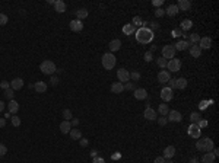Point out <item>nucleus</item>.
<instances>
[{"instance_id":"nucleus-32","label":"nucleus","mask_w":219,"mask_h":163,"mask_svg":"<svg viewBox=\"0 0 219 163\" xmlns=\"http://www.w3.org/2000/svg\"><path fill=\"white\" fill-rule=\"evenodd\" d=\"M86 16H88V10L85 9V7H82V9H79V10L76 12V18H78V20L85 19Z\"/></svg>"},{"instance_id":"nucleus-46","label":"nucleus","mask_w":219,"mask_h":163,"mask_svg":"<svg viewBox=\"0 0 219 163\" xmlns=\"http://www.w3.org/2000/svg\"><path fill=\"white\" fill-rule=\"evenodd\" d=\"M166 122H168V119H166L165 117H159V118H158V124H159L161 127H164V125H166Z\"/></svg>"},{"instance_id":"nucleus-29","label":"nucleus","mask_w":219,"mask_h":163,"mask_svg":"<svg viewBox=\"0 0 219 163\" xmlns=\"http://www.w3.org/2000/svg\"><path fill=\"white\" fill-rule=\"evenodd\" d=\"M187 87V79L180 77L175 79V89H186Z\"/></svg>"},{"instance_id":"nucleus-37","label":"nucleus","mask_w":219,"mask_h":163,"mask_svg":"<svg viewBox=\"0 0 219 163\" xmlns=\"http://www.w3.org/2000/svg\"><path fill=\"white\" fill-rule=\"evenodd\" d=\"M132 25L133 26H142L143 25V20H142V18L140 16H134L132 20Z\"/></svg>"},{"instance_id":"nucleus-50","label":"nucleus","mask_w":219,"mask_h":163,"mask_svg":"<svg viewBox=\"0 0 219 163\" xmlns=\"http://www.w3.org/2000/svg\"><path fill=\"white\" fill-rule=\"evenodd\" d=\"M130 79H133V80H139V79H140V73L139 72L130 73Z\"/></svg>"},{"instance_id":"nucleus-2","label":"nucleus","mask_w":219,"mask_h":163,"mask_svg":"<svg viewBox=\"0 0 219 163\" xmlns=\"http://www.w3.org/2000/svg\"><path fill=\"white\" fill-rule=\"evenodd\" d=\"M196 149L200 151H206V153H209V151H212L215 149V146H213V141L210 138H197V141H196Z\"/></svg>"},{"instance_id":"nucleus-25","label":"nucleus","mask_w":219,"mask_h":163,"mask_svg":"<svg viewBox=\"0 0 219 163\" xmlns=\"http://www.w3.org/2000/svg\"><path fill=\"white\" fill-rule=\"evenodd\" d=\"M111 92H113V93H121V92H124V85L120 83V82H115V83L111 85Z\"/></svg>"},{"instance_id":"nucleus-33","label":"nucleus","mask_w":219,"mask_h":163,"mask_svg":"<svg viewBox=\"0 0 219 163\" xmlns=\"http://www.w3.org/2000/svg\"><path fill=\"white\" fill-rule=\"evenodd\" d=\"M192 26H193L192 20H190V19H184L183 22H181V28H180V29H181V31H187V29H190Z\"/></svg>"},{"instance_id":"nucleus-23","label":"nucleus","mask_w":219,"mask_h":163,"mask_svg":"<svg viewBox=\"0 0 219 163\" xmlns=\"http://www.w3.org/2000/svg\"><path fill=\"white\" fill-rule=\"evenodd\" d=\"M108 47H110V51L111 52L119 51L120 48H121V41H120V39H113V41L108 44Z\"/></svg>"},{"instance_id":"nucleus-61","label":"nucleus","mask_w":219,"mask_h":163,"mask_svg":"<svg viewBox=\"0 0 219 163\" xmlns=\"http://www.w3.org/2000/svg\"><path fill=\"white\" fill-rule=\"evenodd\" d=\"M155 50H156V45H152V47H151V50H149V51H151V52H153Z\"/></svg>"},{"instance_id":"nucleus-39","label":"nucleus","mask_w":219,"mask_h":163,"mask_svg":"<svg viewBox=\"0 0 219 163\" xmlns=\"http://www.w3.org/2000/svg\"><path fill=\"white\" fill-rule=\"evenodd\" d=\"M13 89H12V87H9V89H6V90H5V96H6L7 99H9V101H12V99H13Z\"/></svg>"},{"instance_id":"nucleus-44","label":"nucleus","mask_w":219,"mask_h":163,"mask_svg":"<svg viewBox=\"0 0 219 163\" xmlns=\"http://www.w3.org/2000/svg\"><path fill=\"white\" fill-rule=\"evenodd\" d=\"M171 35H173L174 38H178V37H181V35H183V31H181V29H173Z\"/></svg>"},{"instance_id":"nucleus-56","label":"nucleus","mask_w":219,"mask_h":163,"mask_svg":"<svg viewBox=\"0 0 219 163\" xmlns=\"http://www.w3.org/2000/svg\"><path fill=\"white\" fill-rule=\"evenodd\" d=\"M80 146H82V147H86V146H88V140H86V138H82V140H80Z\"/></svg>"},{"instance_id":"nucleus-62","label":"nucleus","mask_w":219,"mask_h":163,"mask_svg":"<svg viewBox=\"0 0 219 163\" xmlns=\"http://www.w3.org/2000/svg\"><path fill=\"white\" fill-rule=\"evenodd\" d=\"M190 163H199V162H197V159H194V157H193L192 160H190Z\"/></svg>"},{"instance_id":"nucleus-47","label":"nucleus","mask_w":219,"mask_h":163,"mask_svg":"<svg viewBox=\"0 0 219 163\" xmlns=\"http://www.w3.org/2000/svg\"><path fill=\"white\" fill-rule=\"evenodd\" d=\"M6 153H7V147L5 146V144L0 143V156H5Z\"/></svg>"},{"instance_id":"nucleus-45","label":"nucleus","mask_w":219,"mask_h":163,"mask_svg":"<svg viewBox=\"0 0 219 163\" xmlns=\"http://www.w3.org/2000/svg\"><path fill=\"white\" fill-rule=\"evenodd\" d=\"M166 87H170L171 90H174V89H175V79H170V80H168V86H166Z\"/></svg>"},{"instance_id":"nucleus-17","label":"nucleus","mask_w":219,"mask_h":163,"mask_svg":"<svg viewBox=\"0 0 219 163\" xmlns=\"http://www.w3.org/2000/svg\"><path fill=\"white\" fill-rule=\"evenodd\" d=\"M10 87H12L13 90H19V89H22V87H24V80H22L20 77L13 79V80L10 82Z\"/></svg>"},{"instance_id":"nucleus-59","label":"nucleus","mask_w":219,"mask_h":163,"mask_svg":"<svg viewBox=\"0 0 219 163\" xmlns=\"http://www.w3.org/2000/svg\"><path fill=\"white\" fill-rule=\"evenodd\" d=\"M3 111H5V102L0 101V112H3Z\"/></svg>"},{"instance_id":"nucleus-5","label":"nucleus","mask_w":219,"mask_h":163,"mask_svg":"<svg viewBox=\"0 0 219 163\" xmlns=\"http://www.w3.org/2000/svg\"><path fill=\"white\" fill-rule=\"evenodd\" d=\"M166 69L170 70V72H180V69H181V61L178 58H171L168 60V63H166Z\"/></svg>"},{"instance_id":"nucleus-9","label":"nucleus","mask_w":219,"mask_h":163,"mask_svg":"<svg viewBox=\"0 0 219 163\" xmlns=\"http://www.w3.org/2000/svg\"><path fill=\"white\" fill-rule=\"evenodd\" d=\"M161 98L164 102H170L173 99V90L170 87H162L161 89Z\"/></svg>"},{"instance_id":"nucleus-3","label":"nucleus","mask_w":219,"mask_h":163,"mask_svg":"<svg viewBox=\"0 0 219 163\" xmlns=\"http://www.w3.org/2000/svg\"><path fill=\"white\" fill-rule=\"evenodd\" d=\"M40 70H41V73H44V74L53 76L54 73L57 72V67H56V64H54L53 61H50V60H44V61L40 64Z\"/></svg>"},{"instance_id":"nucleus-31","label":"nucleus","mask_w":219,"mask_h":163,"mask_svg":"<svg viewBox=\"0 0 219 163\" xmlns=\"http://www.w3.org/2000/svg\"><path fill=\"white\" fill-rule=\"evenodd\" d=\"M70 137H72L73 140H80V138H82V133H80V130H78V128H72V130H70Z\"/></svg>"},{"instance_id":"nucleus-15","label":"nucleus","mask_w":219,"mask_h":163,"mask_svg":"<svg viewBox=\"0 0 219 163\" xmlns=\"http://www.w3.org/2000/svg\"><path fill=\"white\" fill-rule=\"evenodd\" d=\"M177 7H178V10L187 12V10H190V7H192V2H190V0H178Z\"/></svg>"},{"instance_id":"nucleus-60","label":"nucleus","mask_w":219,"mask_h":163,"mask_svg":"<svg viewBox=\"0 0 219 163\" xmlns=\"http://www.w3.org/2000/svg\"><path fill=\"white\" fill-rule=\"evenodd\" d=\"M78 124H79V119H76V118H75V119L72 121V125H78Z\"/></svg>"},{"instance_id":"nucleus-41","label":"nucleus","mask_w":219,"mask_h":163,"mask_svg":"<svg viewBox=\"0 0 219 163\" xmlns=\"http://www.w3.org/2000/svg\"><path fill=\"white\" fill-rule=\"evenodd\" d=\"M6 23H7V16L5 13H0V26L6 25Z\"/></svg>"},{"instance_id":"nucleus-16","label":"nucleus","mask_w":219,"mask_h":163,"mask_svg":"<svg viewBox=\"0 0 219 163\" xmlns=\"http://www.w3.org/2000/svg\"><path fill=\"white\" fill-rule=\"evenodd\" d=\"M175 156V147L174 146H166L164 149V159H173Z\"/></svg>"},{"instance_id":"nucleus-38","label":"nucleus","mask_w":219,"mask_h":163,"mask_svg":"<svg viewBox=\"0 0 219 163\" xmlns=\"http://www.w3.org/2000/svg\"><path fill=\"white\" fill-rule=\"evenodd\" d=\"M166 63H168V60L162 58V57H161V58H158V60H156V64L159 66V67H161V69H162V70H164V69H165V67H166Z\"/></svg>"},{"instance_id":"nucleus-22","label":"nucleus","mask_w":219,"mask_h":163,"mask_svg":"<svg viewBox=\"0 0 219 163\" xmlns=\"http://www.w3.org/2000/svg\"><path fill=\"white\" fill-rule=\"evenodd\" d=\"M134 98L139 99V101L146 99L148 98V92H146V89H134Z\"/></svg>"},{"instance_id":"nucleus-63","label":"nucleus","mask_w":219,"mask_h":163,"mask_svg":"<svg viewBox=\"0 0 219 163\" xmlns=\"http://www.w3.org/2000/svg\"><path fill=\"white\" fill-rule=\"evenodd\" d=\"M165 163H173V160L171 159H165Z\"/></svg>"},{"instance_id":"nucleus-8","label":"nucleus","mask_w":219,"mask_h":163,"mask_svg":"<svg viewBox=\"0 0 219 163\" xmlns=\"http://www.w3.org/2000/svg\"><path fill=\"white\" fill-rule=\"evenodd\" d=\"M117 77H119L120 83H124V82H129L130 73H129V70H126V69H120V70H117Z\"/></svg>"},{"instance_id":"nucleus-42","label":"nucleus","mask_w":219,"mask_h":163,"mask_svg":"<svg viewBox=\"0 0 219 163\" xmlns=\"http://www.w3.org/2000/svg\"><path fill=\"white\" fill-rule=\"evenodd\" d=\"M143 58H145V61H148V63H149V61H152L153 60V54L151 51H148V52H145V55H143Z\"/></svg>"},{"instance_id":"nucleus-13","label":"nucleus","mask_w":219,"mask_h":163,"mask_svg":"<svg viewBox=\"0 0 219 163\" xmlns=\"http://www.w3.org/2000/svg\"><path fill=\"white\" fill-rule=\"evenodd\" d=\"M83 29V23H82V20H70V31H73V32H80Z\"/></svg>"},{"instance_id":"nucleus-57","label":"nucleus","mask_w":219,"mask_h":163,"mask_svg":"<svg viewBox=\"0 0 219 163\" xmlns=\"http://www.w3.org/2000/svg\"><path fill=\"white\" fill-rule=\"evenodd\" d=\"M6 125V119L5 118H0V128H3Z\"/></svg>"},{"instance_id":"nucleus-53","label":"nucleus","mask_w":219,"mask_h":163,"mask_svg":"<svg viewBox=\"0 0 219 163\" xmlns=\"http://www.w3.org/2000/svg\"><path fill=\"white\" fill-rule=\"evenodd\" d=\"M197 125H199L200 128H203V127H206V125H207V121H206V119H200L199 122H197Z\"/></svg>"},{"instance_id":"nucleus-54","label":"nucleus","mask_w":219,"mask_h":163,"mask_svg":"<svg viewBox=\"0 0 219 163\" xmlns=\"http://www.w3.org/2000/svg\"><path fill=\"white\" fill-rule=\"evenodd\" d=\"M153 163H165V159L162 156H159V157H156L155 160H153Z\"/></svg>"},{"instance_id":"nucleus-24","label":"nucleus","mask_w":219,"mask_h":163,"mask_svg":"<svg viewBox=\"0 0 219 163\" xmlns=\"http://www.w3.org/2000/svg\"><path fill=\"white\" fill-rule=\"evenodd\" d=\"M54 9H56V12H59V13L66 12V3H64L63 0H57V2L54 3Z\"/></svg>"},{"instance_id":"nucleus-27","label":"nucleus","mask_w":219,"mask_h":163,"mask_svg":"<svg viewBox=\"0 0 219 163\" xmlns=\"http://www.w3.org/2000/svg\"><path fill=\"white\" fill-rule=\"evenodd\" d=\"M215 159L216 157L213 156L212 151H209V153H205L203 157H202V163H215Z\"/></svg>"},{"instance_id":"nucleus-43","label":"nucleus","mask_w":219,"mask_h":163,"mask_svg":"<svg viewBox=\"0 0 219 163\" xmlns=\"http://www.w3.org/2000/svg\"><path fill=\"white\" fill-rule=\"evenodd\" d=\"M10 118H12V125H13V127H19L20 125L19 117H10Z\"/></svg>"},{"instance_id":"nucleus-6","label":"nucleus","mask_w":219,"mask_h":163,"mask_svg":"<svg viewBox=\"0 0 219 163\" xmlns=\"http://www.w3.org/2000/svg\"><path fill=\"white\" fill-rule=\"evenodd\" d=\"M174 55H175V48H174V45H165L162 48V58L171 60V58H174Z\"/></svg>"},{"instance_id":"nucleus-35","label":"nucleus","mask_w":219,"mask_h":163,"mask_svg":"<svg viewBox=\"0 0 219 163\" xmlns=\"http://www.w3.org/2000/svg\"><path fill=\"white\" fill-rule=\"evenodd\" d=\"M200 119V115H199V112H192V115H190V121H192V124H197Z\"/></svg>"},{"instance_id":"nucleus-52","label":"nucleus","mask_w":219,"mask_h":163,"mask_svg":"<svg viewBox=\"0 0 219 163\" xmlns=\"http://www.w3.org/2000/svg\"><path fill=\"white\" fill-rule=\"evenodd\" d=\"M134 89H136V87H134L133 83H129V82H127L126 85H124V90H134Z\"/></svg>"},{"instance_id":"nucleus-48","label":"nucleus","mask_w":219,"mask_h":163,"mask_svg":"<svg viewBox=\"0 0 219 163\" xmlns=\"http://www.w3.org/2000/svg\"><path fill=\"white\" fill-rule=\"evenodd\" d=\"M0 87H2L3 90H6V89H9V87H10V83H9V82H6V80H3V82L0 83Z\"/></svg>"},{"instance_id":"nucleus-21","label":"nucleus","mask_w":219,"mask_h":163,"mask_svg":"<svg viewBox=\"0 0 219 163\" xmlns=\"http://www.w3.org/2000/svg\"><path fill=\"white\" fill-rule=\"evenodd\" d=\"M7 108H9V112H10V114H16V112L19 111V104H18L15 99H12V101H9Z\"/></svg>"},{"instance_id":"nucleus-12","label":"nucleus","mask_w":219,"mask_h":163,"mask_svg":"<svg viewBox=\"0 0 219 163\" xmlns=\"http://www.w3.org/2000/svg\"><path fill=\"white\" fill-rule=\"evenodd\" d=\"M143 117L146 118V119H149V121H155V119H156V111H155V109H152V108H151V106H148V108H146L145 109V112H143Z\"/></svg>"},{"instance_id":"nucleus-58","label":"nucleus","mask_w":219,"mask_h":163,"mask_svg":"<svg viewBox=\"0 0 219 163\" xmlns=\"http://www.w3.org/2000/svg\"><path fill=\"white\" fill-rule=\"evenodd\" d=\"M162 5V0H155L153 2V6H161Z\"/></svg>"},{"instance_id":"nucleus-40","label":"nucleus","mask_w":219,"mask_h":163,"mask_svg":"<svg viewBox=\"0 0 219 163\" xmlns=\"http://www.w3.org/2000/svg\"><path fill=\"white\" fill-rule=\"evenodd\" d=\"M63 118H64V121H70L72 119V111L70 109H64L63 111Z\"/></svg>"},{"instance_id":"nucleus-19","label":"nucleus","mask_w":219,"mask_h":163,"mask_svg":"<svg viewBox=\"0 0 219 163\" xmlns=\"http://www.w3.org/2000/svg\"><path fill=\"white\" fill-rule=\"evenodd\" d=\"M34 89L37 93H44V92H47V83L46 82H35Z\"/></svg>"},{"instance_id":"nucleus-20","label":"nucleus","mask_w":219,"mask_h":163,"mask_svg":"<svg viewBox=\"0 0 219 163\" xmlns=\"http://www.w3.org/2000/svg\"><path fill=\"white\" fill-rule=\"evenodd\" d=\"M187 47H190V44L187 42L186 39H183V41H177L174 48H175L177 51H184V50H187Z\"/></svg>"},{"instance_id":"nucleus-11","label":"nucleus","mask_w":219,"mask_h":163,"mask_svg":"<svg viewBox=\"0 0 219 163\" xmlns=\"http://www.w3.org/2000/svg\"><path fill=\"white\" fill-rule=\"evenodd\" d=\"M197 45H199L202 50H209V48L212 47V39H210V37H203V38H200Z\"/></svg>"},{"instance_id":"nucleus-36","label":"nucleus","mask_w":219,"mask_h":163,"mask_svg":"<svg viewBox=\"0 0 219 163\" xmlns=\"http://www.w3.org/2000/svg\"><path fill=\"white\" fill-rule=\"evenodd\" d=\"M123 32L126 34V35H130V34H133V32H134V26H133L132 23H130V25L127 23V25H124V26H123Z\"/></svg>"},{"instance_id":"nucleus-18","label":"nucleus","mask_w":219,"mask_h":163,"mask_svg":"<svg viewBox=\"0 0 219 163\" xmlns=\"http://www.w3.org/2000/svg\"><path fill=\"white\" fill-rule=\"evenodd\" d=\"M190 55L194 57V58H199L200 55H202V48L197 44L196 45H190Z\"/></svg>"},{"instance_id":"nucleus-55","label":"nucleus","mask_w":219,"mask_h":163,"mask_svg":"<svg viewBox=\"0 0 219 163\" xmlns=\"http://www.w3.org/2000/svg\"><path fill=\"white\" fill-rule=\"evenodd\" d=\"M92 163H105V160H104L102 157H95Z\"/></svg>"},{"instance_id":"nucleus-10","label":"nucleus","mask_w":219,"mask_h":163,"mask_svg":"<svg viewBox=\"0 0 219 163\" xmlns=\"http://www.w3.org/2000/svg\"><path fill=\"white\" fill-rule=\"evenodd\" d=\"M166 119L171 121V122H180V121L183 119V115H181V112H178V111H170Z\"/></svg>"},{"instance_id":"nucleus-26","label":"nucleus","mask_w":219,"mask_h":163,"mask_svg":"<svg viewBox=\"0 0 219 163\" xmlns=\"http://www.w3.org/2000/svg\"><path fill=\"white\" fill-rule=\"evenodd\" d=\"M70 130H72V124H70V121H63V122L60 124V131H61L63 134L70 133Z\"/></svg>"},{"instance_id":"nucleus-34","label":"nucleus","mask_w":219,"mask_h":163,"mask_svg":"<svg viewBox=\"0 0 219 163\" xmlns=\"http://www.w3.org/2000/svg\"><path fill=\"white\" fill-rule=\"evenodd\" d=\"M159 114L162 115V117H166L168 115V112H170V108H168V105H165V104H161L159 105Z\"/></svg>"},{"instance_id":"nucleus-4","label":"nucleus","mask_w":219,"mask_h":163,"mask_svg":"<svg viewBox=\"0 0 219 163\" xmlns=\"http://www.w3.org/2000/svg\"><path fill=\"white\" fill-rule=\"evenodd\" d=\"M101 61H102V66H104L105 70H113L114 66H115V57H114L113 52H105L102 55Z\"/></svg>"},{"instance_id":"nucleus-28","label":"nucleus","mask_w":219,"mask_h":163,"mask_svg":"<svg viewBox=\"0 0 219 163\" xmlns=\"http://www.w3.org/2000/svg\"><path fill=\"white\" fill-rule=\"evenodd\" d=\"M178 12L180 10H178V7H177V5H170V6L165 9V13L168 16H175Z\"/></svg>"},{"instance_id":"nucleus-51","label":"nucleus","mask_w":219,"mask_h":163,"mask_svg":"<svg viewBox=\"0 0 219 163\" xmlns=\"http://www.w3.org/2000/svg\"><path fill=\"white\" fill-rule=\"evenodd\" d=\"M50 83L53 86H57L59 85V77L57 76H51V79H50Z\"/></svg>"},{"instance_id":"nucleus-49","label":"nucleus","mask_w":219,"mask_h":163,"mask_svg":"<svg viewBox=\"0 0 219 163\" xmlns=\"http://www.w3.org/2000/svg\"><path fill=\"white\" fill-rule=\"evenodd\" d=\"M164 13H165V10H164V9H159V7H158V9L155 10V16H156V18H161V16H164Z\"/></svg>"},{"instance_id":"nucleus-14","label":"nucleus","mask_w":219,"mask_h":163,"mask_svg":"<svg viewBox=\"0 0 219 163\" xmlns=\"http://www.w3.org/2000/svg\"><path fill=\"white\" fill-rule=\"evenodd\" d=\"M170 79H171L170 72H166V70H161V72L158 73V82H159V83H162V85L168 83V80H170Z\"/></svg>"},{"instance_id":"nucleus-30","label":"nucleus","mask_w":219,"mask_h":163,"mask_svg":"<svg viewBox=\"0 0 219 163\" xmlns=\"http://www.w3.org/2000/svg\"><path fill=\"white\" fill-rule=\"evenodd\" d=\"M186 41L190 44V45H196V44H199L200 37L197 35V34H192V35H188V39H186Z\"/></svg>"},{"instance_id":"nucleus-7","label":"nucleus","mask_w":219,"mask_h":163,"mask_svg":"<svg viewBox=\"0 0 219 163\" xmlns=\"http://www.w3.org/2000/svg\"><path fill=\"white\" fill-rule=\"evenodd\" d=\"M187 133H188V136H190L192 138H200V136H202V130H200V127L197 124L190 125L188 130H187Z\"/></svg>"},{"instance_id":"nucleus-1","label":"nucleus","mask_w":219,"mask_h":163,"mask_svg":"<svg viewBox=\"0 0 219 163\" xmlns=\"http://www.w3.org/2000/svg\"><path fill=\"white\" fill-rule=\"evenodd\" d=\"M153 32L152 29H149V28H140V29H137L136 31V39H137V42H140V44H149V42H152L153 39Z\"/></svg>"}]
</instances>
